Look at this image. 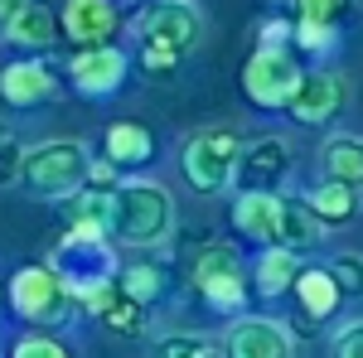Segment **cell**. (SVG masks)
<instances>
[{"label": "cell", "mask_w": 363, "mask_h": 358, "mask_svg": "<svg viewBox=\"0 0 363 358\" xmlns=\"http://www.w3.org/2000/svg\"><path fill=\"white\" fill-rule=\"evenodd\" d=\"M112 228L131 247H160L174 228V198L150 179H126L112 194Z\"/></svg>", "instance_id": "obj_1"}, {"label": "cell", "mask_w": 363, "mask_h": 358, "mask_svg": "<svg viewBox=\"0 0 363 358\" xmlns=\"http://www.w3.org/2000/svg\"><path fill=\"white\" fill-rule=\"evenodd\" d=\"M203 34V15L189 0H155L145 25H140V44H145V68H174L179 54H189Z\"/></svg>", "instance_id": "obj_2"}, {"label": "cell", "mask_w": 363, "mask_h": 358, "mask_svg": "<svg viewBox=\"0 0 363 358\" xmlns=\"http://www.w3.org/2000/svg\"><path fill=\"white\" fill-rule=\"evenodd\" d=\"M238 160H242V140L233 131H199L184 145V179L199 194H223L238 179Z\"/></svg>", "instance_id": "obj_3"}, {"label": "cell", "mask_w": 363, "mask_h": 358, "mask_svg": "<svg viewBox=\"0 0 363 358\" xmlns=\"http://www.w3.org/2000/svg\"><path fill=\"white\" fill-rule=\"evenodd\" d=\"M25 184L34 194H44V198H58V194L78 189L87 179V150L78 140H49V145H34L25 155Z\"/></svg>", "instance_id": "obj_4"}, {"label": "cell", "mask_w": 363, "mask_h": 358, "mask_svg": "<svg viewBox=\"0 0 363 358\" xmlns=\"http://www.w3.org/2000/svg\"><path fill=\"white\" fill-rule=\"evenodd\" d=\"M301 83H306V73L286 49H257L242 68V87L257 107H291Z\"/></svg>", "instance_id": "obj_5"}, {"label": "cell", "mask_w": 363, "mask_h": 358, "mask_svg": "<svg viewBox=\"0 0 363 358\" xmlns=\"http://www.w3.org/2000/svg\"><path fill=\"white\" fill-rule=\"evenodd\" d=\"M10 301L34 325H58L68 315V301L73 296H68V286H63V276L54 267H25V272L10 281Z\"/></svg>", "instance_id": "obj_6"}, {"label": "cell", "mask_w": 363, "mask_h": 358, "mask_svg": "<svg viewBox=\"0 0 363 358\" xmlns=\"http://www.w3.org/2000/svg\"><path fill=\"white\" fill-rule=\"evenodd\" d=\"M194 286L208 296V305H218V310H233V305H242V262H238V252L223 247V242H213V247L199 252L194 262Z\"/></svg>", "instance_id": "obj_7"}, {"label": "cell", "mask_w": 363, "mask_h": 358, "mask_svg": "<svg viewBox=\"0 0 363 358\" xmlns=\"http://www.w3.org/2000/svg\"><path fill=\"white\" fill-rule=\"evenodd\" d=\"M223 358H291V334L281 320H238L228 330V344H223Z\"/></svg>", "instance_id": "obj_8"}, {"label": "cell", "mask_w": 363, "mask_h": 358, "mask_svg": "<svg viewBox=\"0 0 363 358\" xmlns=\"http://www.w3.org/2000/svg\"><path fill=\"white\" fill-rule=\"evenodd\" d=\"M339 107H344V78L339 73H310L301 83V92H296V102H291L296 121H306V126L330 121Z\"/></svg>", "instance_id": "obj_9"}, {"label": "cell", "mask_w": 363, "mask_h": 358, "mask_svg": "<svg viewBox=\"0 0 363 358\" xmlns=\"http://www.w3.org/2000/svg\"><path fill=\"white\" fill-rule=\"evenodd\" d=\"M116 29V10L107 0H68L63 10V34L78 39L87 49H102V39H112Z\"/></svg>", "instance_id": "obj_10"}, {"label": "cell", "mask_w": 363, "mask_h": 358, "mask_svg": "<svg viewBox=\"0 0 363 358\" xmlns=\"http://www.w3.org/2000/svg\"><path fill=\"white\" fill-rule=\"evenodd\" d=\"M126 78V58L116 49H83L73 58V83L83 87L87 97H107L116 92V83Z\"/></svg>", "instance_id": "obj_11"}, {"label": "cell", "mask_w": 363, "mask_h": 358, "mask_svg": "<svg viewBox=\"0 0 363 358\" xmlns=\"http://www.w3.org/2000/svg\"><path fill=\"white\" fill-rule=\"evenodd\" d=\"M242 184L247 194H272V184H281V174L291 169V150L281 140H257L252 150H242Z\"/></svg>", "instance_id": "obj_12"}, {"label": "cell", "mask_w": 363, "mask_h": 358, "mask_svg": "<svg viewBox=\"0 0 363 358\" xmlns=\"http://www.w3.org/2000/svg\"><path fill=\"white\" fill-rule=\"evenodd\" d=\"M277 223H281V198L277 194H242L233 203V228L252 242H272L277 247Z\"/></svg>", "instance_id": "obj_13"}, {"label": "cell", "mask_w": 363, "mask_h": 358, "mask_svg": "<svg viewBox=\"0 0 363 358\" xmlns=\"http://www.w3.org/2000/svg\"><path fill=\"white\" fill-rule=\"evenodd\" d=\"M0 92L15 102V107H34L44 97H54V73L44 63H10L0 73Z\"/></svg>", "instance_id": "obj_14"}, {"label": "cell", "mask_w": 363, "mask_h": 358, "mask_svg": "<svg viewBox=\"0 0 363 358\" xmlns=\"http://www.w3.org/2000/svg\"><path fill=\"white\" fill-rule=\"evenodd\" d=\"M320 165L335 184L363 189V140L359 136H330L320 145Z\"/></svg>", "instance_id": "obj_15"}, {"label": "cell", "mask_w": 363, "mask_h": 358, "mask_svg": "<svg viewBox=\"0 0 363 358\" xmlns=\"http://www.w3.org/2000/svg\"><path fill=\"white\" fill-rule=\"evenodd\" d=\"M296 296H301V310H306L310 320H330L339 310V291L335 286V276L325 272V267H310V272H301L296 276Z\"/></svg>", "instance_id": "obj_16"}, {"label": "cell", "mask_w": 363, "mask_h": 358, "mask_svg": "<svg viewBox=\"0 0 363 358\" xmlns=\"http://www.w3.org/2000/svg\"><path fill=\"white\" fill-rule=\"evenodd\" d=\"M320 237V218L310 213L306 203L296 198H281V223H277V247L296 252V247H310Z\"/></svg>", "instance_id": "obj_17"}, {"label": "cell", "mask_w": 363, "mask_h": 358, "mask_svg": "<svg viewBox=\"0 0 363 358\" xmlns=\"http://www.w3.org/2000/svg\"><path fill=\"white\" fill-rule=\"evenodd\" d=\"M150 131L136 126V121H116L112 131H107V160L112 165H140V160H150Z\"/></svg>", "instance_id": "obj_18"}, {"label": "cell", "mask_w": 363, "mask_h": 358, "mask_svg": "<svg viewBox=\"0 0 363 358\" xmlns=\"http://www.w3.org/2000/svg\"><path fill=\"white\" fill-rule=\"evenodd\" d=\"M354 203H359V189L335 184V179L315 184V189H310V198H306V208L320 218V228H325V223H344L349 213H354Z\"/></svg>", "instance_id": "obj_19"}, {"label": "cell", "mask_w": 363, "mask_h": 358, "mask_svg": "<svg viewBox=\"0 0 363 358\" xmlns=\"http://www.w3.org/2000/svg\"><path fill=\"white\" fill-rule=\"evenodd\" d=\"M296 276H301V257L286 247H272L262 257V267H257V291L262 296H281V291L296 286Z\"/></svg>", "instance_id": "obj_20"}, {"label": "cell", "mask_w": 363, "mask_h": 358, "mask_svg": "<svg viewBox=\"0 0 363 358\" xmlns=\"http://www.w3.org/2000/svg\"><path fill=\"white\" fill-rule=\"evenodd\" d=\"M54 15L49 10H39V5H25L10 25H5V39L10 44H29V49H39V44H49L54 39Z\"/></svg>", "instance_id": "obj_21"}, {"label": "cell", "mask_w": 363, "mask_h": 358, "mask_svg": "<svg viewBox=\"0 0 363 358\" xmlns=\"http://www.w3.org/2000/svg\"><path fill=\"white\" fill-rule=\"evenodd\" d=\"M160 291H165V272L160 267H126V276H121V296L136 305H150Z\"/></svg>", "instance_id": "obj_22"}, {"label": "cell", "mask_w": 363, "mask_h": 358, "mask_svg": "<svg viewBox=\"0 0 363 358\" xmlns=\"http://www.w3.org/2000/svg\"><path fill=\"white\" fill-rule=\"evenodd\" d=\"M150 358H218V349L199 334H165L160 344H150Z\"/></svg>", "instance_id": "obj_23"}, {"label": "cell", "mask_w": 363, "mask_h": 358, "mask_svg": "<svg viewBox=\"0 0 363 358\" xmlns=\"http://www.w3.org/2000/svg\"><path fill=\"white\" fill-rule=\"evenodd\" d=\"M73 228H92V233L112 228V194H97V189H87L83 198L73 203Z\"/></svg>", "instance_id": "obj_24"}, {"label": "cell", "mask_w": 363, "mask_h": 358, "mask_svg": "<svg viewBox=\"0 0 363 358\" xmlns=\"http://www.w3.org/2000/svg\"><path fill=\"white\" fill-rule=\"evenodd\" d=\"M102 320H107V330H116V334H140V305L126 301V296H116V301L102 310Z\"/></svg>", "instance_id": "obj_25"}, {"label": "cell", "mask_w": 363, "mask_h": 358, "mask_svg": "<svg viewBox=\"0 0 363 358\" xmlns=\"http://www.w3.org/2000/svg\"><path fill=\"white\" fill-rule=\"evenodd\" d=\"M335 276V286L344 296H363V257H335V267H325Z\"/></svg>", "instance_id": "obj_26"}, {"label": "cell", "mask_w": 363, "mask_h": 358, "mask_svg": "<svg viewBox=\"0 0 363 358\" xmlns=\"http://www.w3.org/2000/svg\"><path fill=\"white\" fill-rule=\"evenodd\" d=\"M15 358H68V349L58 339H49V334H25L15 344Z\"/></svg>", "instance_id": "obj_27"}, {"label": "cell", "mask_w": 363, "mask_h": 358, "mask_svg": "<svg viewBox=\"0 0 363 358\" xmlns=\"http://www.w3.org/2000/svg\"><path fill=\"white\" fill-rule=\"evenodd\" d=\"M296 5H301V20H310V25H335L349 0H296Z\"/></svg>", "instance_id": "obj_28"}, {"label": "cell", "mask_w": 363, "mask_h": 358, "mask_svg": "<svg viewBox=\"0 0 363 358\" xmlns=\"http://www.w3.org/2000/svg\"><path fill=\"white\" fill-rule=\"evenodd\" d=\"M20 165H25V155H20V145H15V136L0 126V184H10L15 174H20Z\"/></svg>", "instance_id": "obj_29"}, {"label": "cell", "mask_w": 363, "mask_h": 358, "mask_svg": "<svg viewBox=\"0 0 363 358\" xmlns=\"http://www.w3.org/2000/svg\"><path fill=\"white\" fill-rule=\"evenodd\" d=\"M335 358H363V320L344 325L335 339Z\"/></svg>", "instance_id": "obj_30"}, {"label": "cell", "mask_w": 363, "mask_h": 358, "mask_svg": "<svg viewBox=\"0 0 363 358\" xmlns=\"http://www.w3.org/2000/svg\"><path fill=\"white\" fill-rule=\"evenodd\" d=\"M296 39H301L306 49H330V44H335V25H310V20H301Z\"/></svg>", "instance_id": "obj_31"}, {"label": "cell", "mask_w": 363, "mask_h": 358, "mask_svg": "<svg viewBox=\"0 0 363 358\" xmlns=\"http://www.w3.org/2000/svg\"><path fill=\"white\" fill-rule=\"evenodd\" d=\"M29 0H0V20H5V25H10V20H15V15H20V10H25Z\"/></svg>", "instance_id": "obj_32"}]
</instances>
